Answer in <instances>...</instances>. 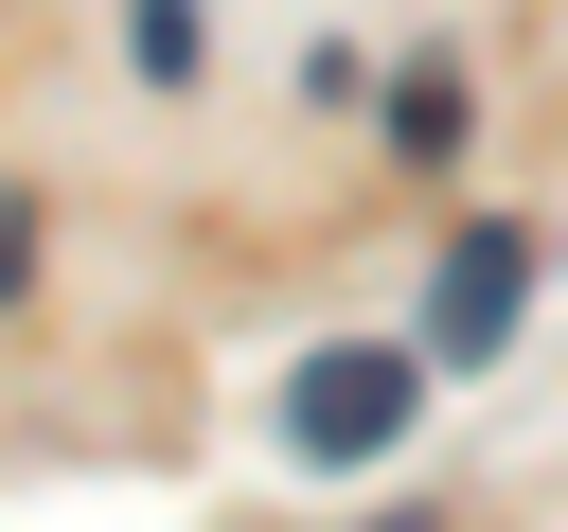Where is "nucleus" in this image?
Segmentation results:
<instances>
[{"instance_id":"1","label":"nucleus","mask_w":568,"mask_h":532,"mask_svg":"<svg viewBox=\"0 0 568 532\" xmlns=\"http://www.w3.org/2000/svg\"><path fill=\"white\" fill-rule=\"evenodd\" d=\"M408 408H426V355H390V337H337V355L284 372V443L302 461H373Z\"/></svg>"},{"instance_id":"4","label":"nucleus","mask_w":568,"mask_h":532,"mask_svg":"<svg viewBox=\"0 0 568 532\" xmlns=\"http://www.w3.org/2000/svg\"><path fill=\"white\" fill-rule=\"evenodd\" d=\"M124 53L142 71H195V0H124Z\"/></svg>"},{"instance_id":"2","label":"nucleus","mask_w":568,"mask_h":532,"mask_svg":"<svg viewBox=\"0 0 568 532\" xmlns=\"http://www.w3.org/2000/svg\"><path fill=\"white\" fill-rule=\"evenodd\" d=\"M515 301H532V248H515V231H462V248H444V284H426V355H444V372H479V355L515 337Z\"/></svg>"},{"instance_id":"3","label":"nucleus","mask_w":568,"mask_h":532,"mask_svg":"<svg viewBox=\"0 0 568 532\" xmlns=\"http://www.w3.org/2000/svg\"><path fill=\"white\" fill-rule=\"evenodd\" d=\"M390 142H408V160H444V142H462V89H444V71H408V89H390Z\"/></svg>"}]
</instances>
